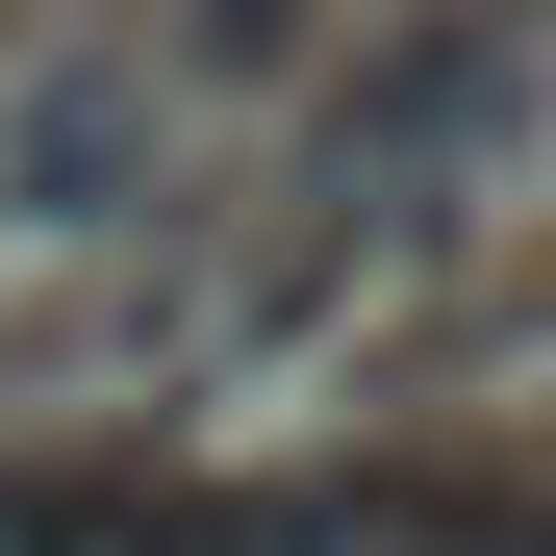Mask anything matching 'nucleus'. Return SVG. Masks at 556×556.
Segmentation results:
<instances>
[{
    "instance_id": "1",
    "label": "nucleus",
    "mask_w": 556,
    "mask_h": 556,
    "mask_svg": "<svg viewBox=\"0 0 556 556\" xmlns=\"http://www.w3.org/2000/svg\"><path fill=\"white\" fill-rule=\"evenodd\" d=\"M0 556H329V506H152V481H51V506H0Z\"/></svg>"
},
{
    "instance_id": "2",
    "label": "nucleus",
    "mask_w": 556,
    "mask_h": 556,
    "mask_svg": "<svg viewBox=\"0 0 556 556\" xmlns=\"http://www.w3.org/2000/svg\"><path fill=\"white\" fill-rule=\"evenodd\" d=\"M481 556H531V531H506V506H481Z\"/></svg>"
}]
</instances>
